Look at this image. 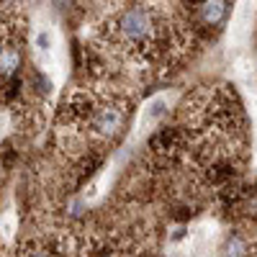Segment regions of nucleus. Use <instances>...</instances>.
<instances>
[{
    "label": "nucleus",
    "mask_w": 257,
    "mask_h": 257,
    "mask_svg": "<svg viewBox=\"0 0 257 257\" xmlns=\"http://www.w3.org/2000/svg\"><path fill=\"white\" fill-rule=\"evenodd\" d=\"M178 26L170 11L162 3H137L123 11L108 29V41L113 52L123 54V59L137 62L139 67H149V62L165 57L173 49V36Z\"/></svg>",
    "instance_id": "nucleus-1"
},
{
    "label": "nucleus",
    "mask_w": 257,
    "mask_h": 257,
    "mask_svg": "<svg viewBox=\"0 0 257 257\" xmlns=\"http://www.w3.org/2000/svg\"><path fill=\"white\" fill-rule=\"evenodd\" d=\"M252 21H254V0H239L237 11H234V18H231V31H229V41L237 49H242L249 41Z\"/></svg>",
    "instance_id": "nucleus-2"
},
{
    "label": "nucleus",
    "mask_w": 257,
    "mask_h": 257,
    "mask_svg": "<svg viewBox=\"0 0 257 257\" xmlns=\"http://www.w3.org/2000/svg\"><path fill=\"white\" fill-rule=\"evenodd\" d=\"M224 11H226L224 0H203V3L198 6V13H201L203 26H216V24H221Z\"/></svg>",
    "instance_id": "nucleus-3"
},
{
    "label": "nucleus",
    "mask_w": 257,
    "mask_h": 257,
    "mask_svg": "<svg viewBox=\"0 0 257 257\" xmlns=\"http://www.w3.org/2000/svg\"><path fill=\"white\" fill-rule=\"evenodd\" d=\"M165 113H167V100H165V98L160 95V98H155V100L149 103L144 111H142L137 128H147V126H155V123H157V118H162Z\"/></svg>",
    "instance_id": "nucleus-4"
},
{
    "label": "nucleus",
    "mask_w": 257,
    "mask_h": 257,
    "mask_svg": "<svg viewBox=\"0 0 257 257\" xmlns=\"http://www.w3.org/2000/svg\"><path fill=\"white\" fill-rule=\"evenodd\" d=\"M36 54H39V59L44 62V64H52L54 62V36H52L49 29L36 34Z\"/></svg>",
    "instance_id": "nucleus-5"
},
{
    "label": "nucleus",
    "mask_w": 257,
    "mask_h": 257,
    "mask_svg": "<svg viewBox=\"0 0 257 257\" xmlns=\"http://www.w3.org/2000/svg\"><path fill=\"white\" fill-rule=\"evenodd\" d=\"M18 64H21L18 47H13V44L3 47V82H6V80H11V77L18 72Z\"/></svg>",
    "instance_id": "nucleus-6"
}]
</instances>
